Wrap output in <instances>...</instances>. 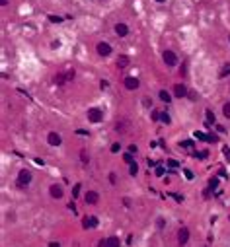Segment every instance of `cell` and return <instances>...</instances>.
<instances>
[{"label":"cell","mask_w":230,"mask_h":247,"mask_svg":"<svg viewBox=\"0 0 230 247\" xmlns=\"http://www.w3.org/2000/svg\"><path fill=\"white\" fill-rule=\"evenodd\" d=\"M88 119H90L92 123H99V121L104 119V111L98 109V107H92V109H88Z\"/></svg>","instance_id":"cell-1"},{"label":"cell","mask_w":230,"mask_h":247,"mask_svg":"<svg viewBox=\"0 0 230 247\" xmlns=\"http://www.w3.org/2000/svg\"><path fill=\"white\" fill-rule=\"evenodd\" d=\"M29 181H31V173H29L27 169H22V171H20V175H18V187L24 189Z\"/></svg>","instance_id":"cell-2"},{"label":"cell","mask_w":230,"mask_h":247,"mask_svg":"<svg viewBox=\"0 0 230 247\" xmlns=\"http://www.w3.org/2000/svg\"><path fill=\"white\" fill-rule=\"evenodd\" d=\"M84 201H86V204H98L99 195L96 193V191H88V193H86V196H84Z\"/></svg>","instance_id":"cell-3"},{"label":"cell","mask_w":230,"mask_h":247,"mask_svg":"<svg viewBox=\"0 0 230 247\" xmlns=\"http://www.w3.org/2000/svg\"><path fill=\"white\" fill-rule=\"evenodd\" d=\"M164 62H166V64H170V66H174L176 62H178L176 53H174V51H164Z\"/></svg>","instance_id":"cell-4"},{"label":"cell","mask_w":230,"mask_h":247,"mask_svg":"<svg viewBox=\"0 0 230 247\" xmlns=\"http://www.w3.org/2000/svg\"><path fill=\"white\" fill-rule=\"evenodd\" d=\"M125 88L127 90H137L138 88V78H135V76H127L125 78Z\"/></svg>","instance_id":"cell-5"},{"label":"cell","mask_w":230,"mask_h":247,"mask_svg":"<svg viewBox=\"0 0 230 247\" xmlns=\"http://www.w3.org/2000/svg\"><path fill=\"white\" fill-rule=\"evenodd\" d=\"M174 95H176V98H185V95H187V88H185L183 84H176L174 86Z\"/></svg>","instance_id":"cell-6"},{"label":"cell","mask_w":230,"mask_h":247,"mask_svg":"<svg viewBox=\"0 0 230 247\" xmlns=\"http://www.w3.org/2000/svg\"><path fill=\"white\" fill-rule=\"evenodd\" d=\"M187 239H189V230H187V228H181L178 232V241L183 245V243H187Z\"/></svg>","instance_id":"cell-7"},{"label":"cell","mask_w":230,"mask_h":247,"mask_svg":"<svg viewBox=\"0 0 230 247\" xmlns=\"http://www.w3.org/2000/svg\"><path fill=\"white\" fill-rule=\"evenodd\" d=\"M98 53L101 57H107V55H111V47L107 43H98Z\"/></svg>","instance_id":"cell-8"},{"label":"cell","mask_w":230,"mask_h":247,"mask_svg":"<svg viewBox=\"0 0 230 247\" xmlns=\"http://www.w3.org/2000/svg\"><path fill=\"white\" fill-rule=\"evenodd\" d=\"M82 226L84 228H96L98 226V218H96V216H88V218L82 220Z\"/></svg>","instance_id":"cell-9"},{"label":"cell","mask_w":230,"mask_h":247,"mask_svg":"<svg viewBox=\"0 0 230 247\" xmlns=\"http://www.w3.org/2000/svg\"><path fill=\"white\" fill-rule=\"evenodd\" d=\"M115 33H117L119 37H125L127 33H129V27H127L125 24H117V26H115Z\"/></svg>","instance_id":"cell-10"},{"label":"cell","mask_w":230,"mask_h":247,"mask_svg":"<svg viewBox=\"0 0 230 247\" xmlns=\"http://www.w3.org/2000/svg\"><path fill=\"white\" fill-rule=\"evenodd\" d=\"M47 140H49V144H51V146H59V144H60V136L57 134V132H49Z\"/></svg>","instance_id":"cell-11"},{"label":"cell","mask_w":230,"mask_h":247,"mask_svg":"<svg viewBox=\"0 0 230 247\" xmlns=\"http://www.w3.org/2000/svg\"><path fill=\"white\" fill-rule=\"evenodd\" d=\"M217 187H218V179H217V177H213V179L209 181V189L205 191V196H209V195H211V191H215Z\"/></svg>","instance_id":"cell-12"},{"label":"cell","mask_w":230,"mask_h":247,"mask_svg":"<svg viewBox=\"0 0 230 247\" xmlns=\"http://www.w3.org/2000/svg\"><path fill=\"white\" fill-rule=\"evenodd\" d=\"M51 196H55V199H60V196H63V189H60L59 185H53V187H51Z\"/></svg>","instance_id":"cell-13"},{"label":"cell","mask_w":230,"mask_h":247,"mask_svg":"<svg viewBox=\"0 0 230 247\" xmlns=\"http://www.w3.org/2000/svg\"><path fill=\"white\" fill-rule=\"evenodd\" d=\"M107 247H119V237H115V235L107 237Z\"/></svg>","instance_id":"cell-14"},{"label":"cell","mask_w":230,"mask_h":247,"mask_svg":"<svg viewBox=\"0 0 230 247\" xmlns=\"http://www.w3.org/2000/svg\"><path fill=\"white\" fill-rule=\"evenodd\" d=\"M160 99H162V101H166V103H170V101H172V95L168 93V91H160Z\"/></svg>","instance_id":"cell-15"},{"label":"cell","mask_w":230,"mask_h":247,"mask_svg":"<svg viewBox=\"0 0 230 247\" xmlns=\"http://www.w3.org/2000/svg\"><path fill=\"white\" fill-rule=\"evenodd\" d=\"M117 64L121 66V68H125V66L129 64V59H127V57H119V59H117Z\"/></svg>","instance_id":"cell-16"},{"label":"cell","mask_w":230,"mask_h":247,"mask_svg":"<svg viewBox=\"0 0 230 247\" xmlns=\"http://www.w3.org/2000/svg\"><path fill=\"white\" fill-rule=\"evenodd\" d=\"M207 123H209V125L215 123V113H213L211 109H207Z\"/></svg>","instance_id":"cell-17"},{"label":"cell","mask_w":230,"mask_h":247,"mask_svg":"<svg viewBox=\"0 0 230 247\" xmlns=\"http://www.w3.org/2000/svg\"><path fill=\"white\" fill-rule=\"evenodd\" d=\"M129 171H131V175H137L138 173V165L137 163H131V169H129Z\"/></svg>","instance_id":"cell-18"},{"label":"cell","mask_w":230,"mask_h":247,"mask_svg":"<svg viewBox=\"0 0 230 247\" xmlns=\"http://www.w3.org/2000/svg\"><path fill=\"white\" fill-rule=\"evenodd\" d=\"M123 160H125L127 163H135V162H133V154H131V152H129V154H125V156H123Z\"/></svg>","instance_id":"cell-19"},{"label":"cell","mask_w":230,"mask_h":247,"mask_svg":"<svg viewBox=\"0 0 230 247\" xmlns=\"http://www.w3.org/2000/svg\"><path fill=\"white\" fill-rule=\"evenodd\" d=\"M181 146L183 148H191L193 146V140H181Z\"/></svg>","instance_id":"cell-20"},{"label":"cell","mask_w":230,"mask_h":247,"mask_svg":"<svg viewBox=\"0 0 230 247\" xmlns=\"http://www.w3.org/2000/svg\"><path fill=\"white\" fill-rule=\"evenodd\" d=\"M222 113L226 115V117H230V103H226V105L222 107Z\"/></svg>","instance_id":"cell-21"},{"label":"cell","mask_w":230,"mask_h":247,"mask_svg":"<svg viewBox=\"0 0 230 247\" xmlns=\"http://www.w3.org/2000/svg\"><path fill=\"white\" fill-rule=\"evenodd\" d=\"M160 119H162V121H164L166 125L170 123V115H168V113H162V115H160Z\"/></svg>","instance_id":"cell-22"},{"label":"cell","mask_w":230,"mask_h":247,"mask_svg":"<svg viewBox=\"0 0 230 247\" xmlns=\"http://www.w3.org/2000/svg\"><path fill=\"white\" fill-rule=\"evenodd\" d=\"M178 165H179V163L176 162V160H168V167H174V169H176Z\"/></svg>","instance_id":"cell-23"},{"label":"cell","mask_w":230,"mask_h":247,"mask_svg":"<svg viewBox=\"0 0 230 247\" xmlns=\"http://www.w3.org/2000/svg\"><path fill=\"white\" fill-rule=\"evenodd\" d=\"M207 156H209L207 152H197V154H195V158H199V160H205Z\"/></svg>","instance_id":"cell-24"},{"label":"cell","mask_w":230,"mask_h":247,"mask_svg":"<svg viewBox=\"0 0 230 247\" xmlns=\"http://www.w3.org/2000/svg\"><path fill=\"white\" fill-rule=\"evenodd\" d=\"M78 193H80V185H74L72 187V196H78Z\"/></svg>","instance_id":"cell-25"},{"label":"cell","mask_w":230,"mask_h":247,"mask_svg":"<svg viewBox=\"0 0 230 247\" xmlns=\"http://www.w3.org/2000/svg\"><path fill=\"white\" fill-rule=\"evenodd\" d=\"M226 74H230V66H224L222 72H220V76H226Z\"/></svg>","instance_id":"cell-26"},{"label":"cell","mask_w":230,"mask_h":247,"mask_svg":"<svg viewBox=\"0 0 230 247\" xmlns=\"http://www.w3.org/2000/svg\"><path fill=\"white\" fill-rule=\"evenodd\" d=\"M49 20L51 21H63V18H59V16H49Z\"/></svg>","instance_id":"cell-27"},{"label":"cell","mask_w":230,"mask_h":247,"mask_svg":"<svg viewBox=\"0 0 230 247\" xmlns=\"http://www.w3.org/2000/svg\"><path fill=\"white\" fill-rule=\"evenodd\" d=\"M224 158L230 162V148H224Z\"/></svg>","instance_id":"cell-28"},{"label":"cell","mask_w":230,"mask_h":247,"mask_svg":"<svg viewBox=\"0 0 230 247\" xmlns=\"http://www.w3.org/2000/svg\"><path fill=\"white\" fill-rule=\"evenodd\" d=\"M80 156H82V162H84V163L88 162V156H86V152H84V150H82V152H80Z\"/></svg>","instance_id":"cell-29"},{"label":"cell","mask_w":230,"mask_h":247,"mask_svg":"<svg viewBox=\"0 0 230 247\" xmlns=\"http://www.w3.org/2000/svg\"><path fill=\"white\" fill-rule=\"evenodd\" d=\"M98 247H107V239H101V241L98 243Z\"/></svg>","instance_id":"cell-30"},{"label":"cell","mask_w":230,"mask_h":247,"mask_svg":"<svg viewBox=\"0 0 230 247\" xmlns=\"http://www.w3.org/2000/svg\"><path fill=\"white\" fill-rule=\"evenodd\" d=\"M78 134H82V136H88V130H84V129H80V130H76Z\"/></svg>","instance_id":"cell-31"},{"label":"cell","mask_w":230,"mask_h":247,"mask_svg":"<svg viewBox=\"0 0 230 247\" xmlns=\"http://www.w3.org/2000/svg\"><path fill=\"white\" fill-rule=\"evenodd\" d=\"M152 119H154V121H156V119H160V113H158V111H152Z\"/></svg>","instance_id":"cell-32"},{"label":"cell","mask_w":230,"mask_h":247,"mask_svg":"<svg viewBox=\"0 0 230 247\" xmlns=\"http://www.w3.org/2000/svg\"><path fill=\"white\" fill-rule=\"evenodd\" d=\"M185 177H187V179H193V173H191L189 169H185Z\"/></svg>","instance_id":"cell-33"},{"label":"cell","mask_w":230,"mask_h":247,"mask_svg":"<svg viewBox=\"0 0 230 247\" xmlns=\"http://www.w3.org/2000/svg\"><path fill=\"white\" fill-rule=\"evenodd\" d=\"M119 148H121L119 144H113V146H111V150H113V152H119Z\"/></svg>","instance_id":"cell-34"},{"label":"cell","mask_w":230,"mask_h":247,"mask_svg":"<svg viewBox=\"0 0 230 247\" xmlns=\"http://www.w3.org/2000/svg\"><path fill=\"white\" fill-rule=\"evenodd\" d=\"M49 247H60L59 243H55V241H51V243H49Z\"/></svg>","instance_id":"cell-35"},{"label":"cell","mask_w":230,"mask_h":247,"mask_svg":"<svg viewBox=\"0 0 230 247\" xmlns=\"http://www.w3.org/2000/svg\"><path fill=\"white\" fill-rule=\"evenodd\" d=\"M6 2H8V0H0V4H2V6H6Z\"/></svg>","instance_id":"cell-36"},{"label":"cell","mask_w":230,"mask_h":247,"mask_svg":"<svg viewBox=\"0 0 230 247\" xmlns=\"http://www.w3.org/2000/svg\"><path fill=\"white\" fill-rule=\"evenodd\" d=\"M156 2H166V0H156Z\"/></svg>","instance_id":"cell-37"},{"label":"cell","mask_w":230,"mask_h":247,"mask_svg":"<svg viewBox=\"0 0 230 247\" xmlns=\"http://www.w3.org/2000/svg\"><path fill=\"white\" fill-rule=\"evenodd\" d=\"M228 39H230V35H228Z\"/></svg>","instance_id":"cell-38"}]
</instances>
